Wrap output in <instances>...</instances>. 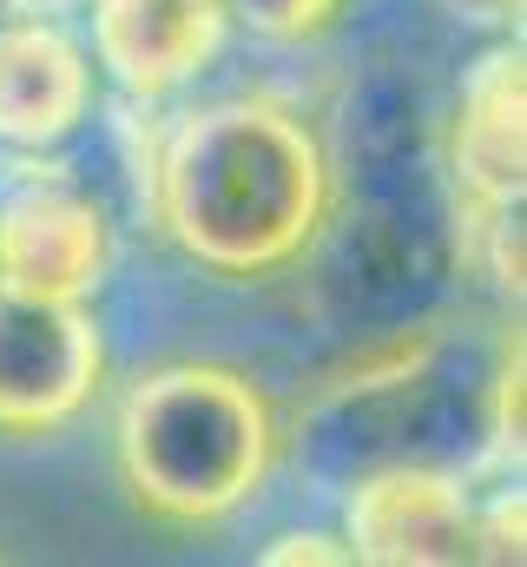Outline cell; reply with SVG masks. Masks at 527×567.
Wrapping results in <instances>:
<instances>
[{
  "mask_svg": "<svg viewBox=\"0 0 527 567\" xmlns=\"http://www.w3.org/2000/svg\"><path fill=\"white\" fill-rule=\"evenodd\" d=\"M145 198L192 265L270 278L330 218V152L277 100H218L165 133Z\"/></svg>",
  "mask_w": 527,
  "mask_h": 567,
  "instance_id": "1",
  "label": "cell"
},
{
  "mask_svg": "<svg viewBox=\"0 0 527 567\" xmlns=\"http://www.w3.org/2000/svg\"><path fill=\"white\" fill-rule=\"evenodd\" d=\"M113 449L145 515L211 528L264 488L277 462V416L258 383L225 363H165L126 390Z\"/></svg>",
  "mask_w": 527,
  "mask_h": 567,
  "instance_id": "2",
  "label": "cell"
},
{
  "mask_svg": "<svg viewBox=\"0 0 527 567\" xmlns=\"http://www.w3.org/2000/svg\"><path fill=\"white\" fill-rule=\"evenodd\" d=\"M106 377V343L86 303L33 297L0 284V429L53 435L66 429Z\"/></svg>",
  "mask_w": 527,
  "mask_h": 567,
  "instance_id": "3",
  "label": "cell"
},
{
  "mask_svg": "<svg viewBox=\"0 0 527 567\" xmlns=\"http://www.w3.org/2000/svg\"><path fill=\"white\" fill-rule=\"evenodd\" d=\"M350 561L376 567H455L488 555V508L468 495L455 468L390 462L363 475L343 502Z\"/></svg>",
  "mask_w": 527,
  "mask_h": 567,
  "instance_id": "4",
  "label": "cell"
},
{
  "mask_svg": "<svg viewBox=\"0 0 527 567\" xmlns=\"http://www.w3.org/2000/svg\"><path fill=\"white\" fill-rule=\"evenodd\" d=\"M113 265L106 205L66 172H27L0 192V284L86 303Z\"/></svg>",
  "mask_w": 527,
  "mask_h": 567,
  "instance_id": "5",
  "label": "cell"
},
{
  "mask_svg": "<svg viewBox=\"0 0 527 567\" xmlns=\"http://www.w3.org/2000/svg\"><path fill=\"white\" fill-rule=\"evenodd\" d=\"M100 100L93 53L60 27V13H7L0 20V145L7 152H60L86 133Z\"/></svg>",
  "mask_w": 527,
  "mask_h": 567,
  "instance_id": "6",
  "label": "cell"
},
{
  "mask_svg": "<svg viewBox=\"0 0 527 567\" xmlns=\"http://www.w3.org/2000/svg\"><path fill=\"white\" fill-rule=\"evenodd\" d=\"M93 60L126 100H165L225 53V0H86Z\"/></svg>",
  "mask_w": 527,
  "mask_h": 567,
  "instance_id": "7",
  "label": "cell"
},
{
  "mask_svg": "<svg viewBox=\"0 0 527 567\" xmlns=\"http://www.w3.org/2000/svg\"><path fill=\"white\" fill-rule=\"evenodd\" d=\"M527 86H521V47H488L455 100V126H448V172L455 192L475 212H508L521 205L527 178V126H521Z\"/></svg>",
  "mask_w": 527,
  "mask_h": 567,
  "instance_id": "8",
  "label": "cell"
},
{
  "mask_svg": "<svg viewBox=\"0 0 527 567\" xmlns=\"http://www.w3.org/2000/svg\"><path fill=\"white\" fill-rule=\"evenodd\" d=\"M225 13L238 27H251L258 40H303L317 27H330L343 13V0H225Z\"/></svg>",
  "mask_w": 527,
  "mask_h": 567,
  "instance_id": "9",
  "label": "cell"
},
{
  "mask_svg": "<svg viewBox=\"0 0 527 567\" xmlns=\"http://www.w3.org/2000/svg\"><path fill=\"white\" fill-rule=\"evenodd\" d=\"M258 561H270V567H290V561H350V548H343L337 535H317V528H303V535H277Z\"/></svg>",
  "mask_w": 527,
  "mask_h": 567,
  "instance_id": "10",
  "label": "cell"
},
{
  "mask_svg": "<svg viewBox=\"0 0 527 567\" xmlns=\"http://www.w3.org/2000/svg\"><path fill=\"white\" fill-rule=\"evenodd\" d=\"M455 20L468 27H488V33H515L521 27V0H442Z\"/></svg>",
  "mask_w": 527,
  "mask_h": 567,
  "instance_id": "11",
  "label": "cell"
},
{
  "mask_svg": "<svg viewBox=\"0 0 527 567\" xmlns=\"http://www.w3.org/2000/svg\"><path fill=\"white\" fill-rule=\"evenodd\" d=\"M13 13H66V7H80V0H7Z\"/></svg>",
  "mask_w": 527,
  "mask_h": 567,
  "instance_id": "12",
  "label": "cell"
},
{
  "mask_svg": "<svg viewBox=\"0 0 527 567\" xmlns=\"http://www.w3.org/2000/svg\"><path fill=\"white\" fill-rule=\"evenodd\" d=\"M7 13H13V7H7V0H0V20H7Z\"/></svg>",
  "mask_w": 527,
  "mask_h": 567,
  "instance_id": "13",
  "label": "cell"
}]
</instances>
